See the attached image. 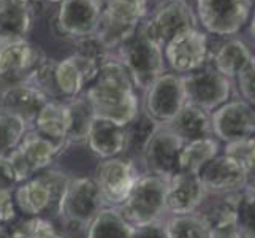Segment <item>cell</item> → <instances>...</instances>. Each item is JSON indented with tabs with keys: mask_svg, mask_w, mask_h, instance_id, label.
<instances>
[{
	"mask_svg": "<svg viewBox=\"0 0 255 238\" xmlns=\"http://www.w3.org/2000/svg\"><path fill=\"white\" fill-rule=\"evenodd\" d=\"M84 95L92 105L95 118L126 127L138 116L135 86L116 57H110L100 65Z\"/></svg>",
	"mask_w": 255,
	"mask_h": 238,
	"instance_id": "1",
	"label": "cell"
},
{
	"mask_svg": "<svg viewBox=\"0 0 255 238\" xmlns=\"http://www.w3.org/2000/svg\"><path fill=\"white\" fill-rule=\"evenodd\" d=\"M114 57L124 65L131 83L138 89L146 91L157 78L165 73L163 48L144 35L139 25L135 33L118 48V54Z\"/></svg>",
	"mask_w": 255,
	"mask_h": 238,
	"instance_id": "2",
	"label": "cell"
},
{
	"mask_svg": "<svg viewBox=\"0 0 255 238\" xmlns=\"http://www.w3.org/2000/svg\"><path fill=\"white\" fill-rule=\"evenodd\" d=\"M102 16L95 37L111 54L130 35L147 14V0H99Z\"/></svg>",
	"mask_w": 255,
	"mask_h": 238,
	"instance_id": "3",
	"label": "cell"
},
{
	"mask_svg": "<svg viewBox=\"0 0 255 238\" xmlns=\"http://www.w3.org/2000/svg\"><path fill=\"white\" fill-rule=\"evenodd\" d=\"M165 196L166 181L154 175L139 176L124 204L119 207V211L135 229L147 226L160 221V216L166 211Z\"/></svg>",
	"mask_w": 255,
	"mask_h": 238,
	"instance_id": "4",
	"label": "cell"
},
{
	"mask_svg": "<svg viewBox=\"0 0 255 238\" xmlns=\"http://www.w3.org/2000/svg\"><path fill=\"white\" fill-rule=\"evenodd\" d=\"M105 207L94 178H72L59 202L57 213L73 229H87Z\"/></svg>",
	"mask_w": 255,
	"mask_h": 238,
	"instance_id": "5",
	"label": "cell"
},
{
	"mask_svg": "<svg viewBox=\"0 0 255 238\" xmlns=\"http://www.w3.org/2000/svg\"><path fill=\"white\" fill-rule=\"evenodd\" d=\"M181 78L187 103L205 111H214L230 99L232 79L219 72L211 59L203 67Z\"/></svg>",
	"mask_w": 255,
	"mask_h": 238,
	"instance_id": "6",
	"label": "cell"
},
{
	"mask_svg": "<svg viewBox=\"0 0 255 238\" xmlns=\"http://www.w3.org/2000/svg\"><path fill=\"white\" fill-rule=\"evenodd\" d=\"M252 0H197V21L213 35H236L249 21Z\"/></svg>",
	"mask_w": 255,
	"mask_h": 238,
	"instance_id": "7",
	"label": "cell"
},
{
	"mask_svg": "<svg viewBox=\"0 0 255 238\" xmlns=\"http://www.w3.org/2000/svg\"><path fill=\"white\" fill-rule=\"evenodd\" d=\"M198 25L195 11L186 0H163L151 16L139 24V29L162 48L165 43L182 30L195 29Z\"/></svg>",
	"mask_w": 255,
	"mask_h": 238,
	"instance_id": "8",
	"label": "cell"
},
{
	"mask_svg": "<svg viewBox=\"0 0 255 238\" xmlns=\"http://www.w3.org/2000/svg\"><path fill=\"white\" fill-rule=\"evenodd\" d=\"M146 116L155 126H166L187 103L182 78L176 73H162L144 91Z\"/></svg>",
	"mask_w": 255,
	"mask_h": 238,
	"instance_id": "9",
	"label": "cell"
},
{
	"mask_svg": "<svg viewBox=\"0 0 255 238\" xmlns=\"http://www.w3.org/2000/svg\"><path fill=\"white\" fill-rule=\"evenodd\" d=\"M62 153L54 142L43 137L37 130L25 132L22 140L13 151L6 156L17 183H24L32 176L49 167V164Z\"/></svg>",
	"mask_w": 255,
	"mask_h": 238,
	"instance_id": "10",
	"label": "cell"
},
{
	"mask_svg": "<svg viewBox=\"0 0 255 238\" xmlns=\"http://www.w3.org/2000/svg\"><path fill=\"white\" fill-rule=\"evenodd\" d=\"M184 143L166 126H155L143 145V156L151 175L170 181L181 172L179 154Z\"/></svg>",
	"mask_w": 255,
	"mask_h": 238,
	"instance_id": "11",
	"label": "cell"
},
{
	"mask_svg": "<svg viewBox=\"0 0 255 238\" xmlns=\"http://www.w3.org/2000/svg\"><path fill=\"white\" fill-rule=\"evenodd\" d=\"M163 59L176 75L182 76L195 72L209 59L206 33L198 30V27L179 32L165 43Z\"/></svg>",
	"mask_w": 255,
	"mask_h": 238,
	"instance_id": "12",
	"label": "cell"
},
{
	"mask_svg": "<svg viewBox=\"0 0 255 238\" xmlns=\"http://www.w3.org/2000/svg\"><path fill=\"white\" fill-rule=\"evenodd\" d=\"M138 178L139 173L133 162L119 157H111L99 164L94 181L102 194L105 205L119 208L124 204Z\"/></svg>",
	"mask_w": 255,
	"mask_h": 238,
	"instance_id": "13",
	"label": "cell"
},
{
	"mask_svg": "<svg viewBox=\"0 0 255 238\" xmlns=\"http://www.w3.org/2000/svg\"><path fill=\"white\" fill-rule=\"evenodd\" d=\"M45 54L27 38H0V81L22 84Z\"/></svg>",
	"mask_w": 255,
	"mask_h": 238,
	"instance_id": "14",
	"label": "cell"
},
{
	"mask_svg": "<svg viewBox=\"0 0 255 238\" xmlns=\"http://www.w3.org/2000/svg\"><path fill=\"white\" fill-rule=\"evenodd\" d=\"M100 16L99 0H62L56 14V27L64 37L78 41L95 35Z\"/></svg>",
	"mask_w": 255,
	"mask_h": 238,
	"instance_id": "15",
	"label": "cell"
},
{
	"mask_svg": "<svg viewBox=\"0 0 255 238\" xmlns=\"http://www.w3.org/2000/svg\"><path fill=\"white\" fill-rule=\"evenodd\" d=\"M213 134L224 142L251 138L255 132V114L252 105L244 100L225 102L211 114Z\"/></svg>",
	"mask_w": 255,
	"mask_h": 238,
	"instance_id": "16",
	"label": "cell"
},
{
	"mask_svg": "<svg viewBox=\"0 0 255 238\" xmlns=\"http://www.w3.org/2000/svg\"><path fill=\"white\" fill-rule=\"evenodd\" d=\"M198 178L206 192L232 194L249 186L251 176L236 161L228 156H216L198 170Z\"/></svg>",
	"mask_w": 255,
	"mask_h": 238,
	"instance_id": "17",
	"label": "cell"
},
{
	"mask_svg": "<svg viewBox=\"0 0 255 238\" xmlns=\"http://www.w3.org/2000/svg\"><path fill=\"white\" fill-rule=\"evenodd\" d=\"M100 62L75 52L56 64V83L62 97L73 99L83 94L84 87L89 86L100 68Z\"/></svg>",
	"mask_w": 255,
	"mask_h": 238,
	"instance_id": "18",
	"label": "cell"
},
{
	"mask_svg": "<svg viewBox=\"0 0 255 238\" xmlns=\"http://www.w3.org/2000/svg\"><path fill=\"white\" fill-rule=\"evenodd\" d=\"M206 189L197 173L179 172L166 181L165 207L174 216L193 213L206 197Z\"/></svg>",
	"mask_w": 255,
	"mask_h": 238,
	"instance_id": "19",
	"label": "cell"
},
{
	"mask_svg": "<svg viewBox=\"0 0 255 238\" xmlns=\"http://www.w3.org/2000/svg\"><path fill=\"white\" fill-rule=\"evenodd\" d=\"M49 102L48 97L29 84L8 86L0 97V111L19 119L25 127L33 126L41 108Z\"/></svg>",
	"mask_w": 255,
	"mask_h": 238,
	"instance_id": "20",
	"label": "cell"
},
{
	"mask_svg": "<svg viewBox=\"0 0 255 238\" xmlns=\"http://www.w3.org/2000/svg\"><path fill=\"white\" fill-rule=\"evenodd\" d=\"M86 143L89 145L94 154L102 159L116 157L128 146L126 127L102 118L94 119Z\"/></svg>",
	"mask_w": 255,
	"mask_h": 238,
	"instance_id": "21",
	"label": "cell"
},
{
	"mask_svg": "<svg viewBox=\"0 0 255 238\" xmlns=\"http://www.w3.org/2000/svg\"><path fill=\"white\" fill-rule=\"evenodd\" d=\"M166 127H168L182 143L214 137L208 111L190 103L184 105V108L176 114V118L170 124H166Z\"/></svg>",
	"mask_w": 255,
	"mask_h": 238,
	"instance_id": "22",
	"label": "cell"
},
{
	"mask_svg": "<svg viewBox=\"0 0 255 238\" xmlns=\"http://www.w3.org/2000/svg\"><path fill=\"white\" fill-rule=\"evenodd\" d=\"M35 130L43 137L54 142L60 149L68 146L67 143V129H68V107L67 102L62 100H49L38 113L33 122Z\"/></svg>",
	"mask_w": 255,
	"mask_h": 238,
	"instance_id": "23",
	"label": "cell"
},
{
	"mask_svg": "<svg viewBox=\"0 0 255 238\" xmlns=\"http://www.w3.org/2000/svg\"><path fill=\"white\" fill-rule=\"evenodd\" d=\"M68 107V129H67V143L68 145H83L87 142L91 126L95 119V113L91 102L84 94H80L67 102Z\"/></svg>",
	"mask_w": 255,
	"mask_h": 238,
	"instance_id": "24",
	"label": "cell"
},
{
	"mask_svg": "<svg viewBox=\"0 0 255 238\" xmlns=\"http://www.w3.org/2000/svg\"><path fill=\"white\" fill-rule=\"evenodd\" d=\"M14 205L29 216H38L43 211L52 208V197L49 188L40 176L24 181L17 186L14 194Z\"/></svg>",
	"mask_w": 255,
	"mask_h": 238,
	"instance_id": "25",
	"label": "cell"
},
{
	"mask_svg": "<svg viewBox=\"0 0 255 238\" xmlns=\"http://www.w3.org/2000/svg\"><path fill=\"white\" fill-rule=\"evenodd\" d=\"M135 227L121 215L119 208H103L87 227V238H133Z\"/></svg>",
	"mask_w": 255,
	"mask_h": 238,
	"instance_id": "26",
	"label": "cell"
},
{
	"mask_svg": "<svg viewBox=\"0 0 255 238\" xmlns=\"http://www.w3.org/2000/svg\"><path fill=\"white\" fill-rule=\"evenodd\" d=\"M252 52L249 49V46L240 38H230L227 40L224 45H221L211 60L216 65V68L221 72L222 75H225L228 79L235 78L238 75L240 70L249 62L252 59Z\"/></svg>",
	"mask_w": 255,
	"mask_h": 238,
	"instance_id": "27",
	"label": "cell"
},
{
	"mask_svg": "<svg viewBox=\"0 0 255 238\" xmlns=\"http://www.w3.org/2000/svg\"><path fill=\"white\" fill-rule=\"evenodd\" d=\"M32 22L33 16L29 11L10 0H0V38H25L32 29Z\"/></svg>",
	"mask_w": 255,
	"mask_h": 238,
	"instance_id": "28",
	"label": "cell"
},
{
	"mask_svg": "<svg viewBox=\"0 0 255 238\" xmlns=\"http://www.w3.org/2000/svg\"><path fill=\"white\" fill-rule=\"evenodd\" d=\"M217 153H219V143L214 140V137L193 140V142L184 143L179 154L181 172L198 173L201 167L213 157H216Z\"/></svg>",
	"mask_w": 255,
	"mask_h": 238,
	"instance_id": "29",
	"label": "cell"
},
{
	"mask_svg": "<svg viewBox=\"0 0 255 238\" xmlns=\"http://www.w3.org/2000/svg\"><path fill=\"white\" fill-rule=\"evenodd\" d=\"M170 238H211V231L203 218L198 215L173 216L166 223Z\"/></svg>",
	"mask_w": 255,
	"mask_h": 238,
	"instance_id": "30",
	"label": "cell"
},
{
	"mask_svg": "<svg viewBox=\"0 0 255 238\" xmlns=\"http://www.w3.org/2000/svg\"><path fill=\"white\" fill-rule=\"evenodd\" d=\"M235 223L241 238H255L254 232V188L238 191L235 208Z\"/></svg>",
	"mask_w": 255,
	"mask_h": 238,
	"instance_id": "31",
	"label": "cell"
},
{
	"mask_svg": "<svg viewBox=\"0 0 255 238\" xmlns=\"http://www.w3.org/2000/svg\"><path fill=\"white\" fill-rule=\"evenodd\" d=\"M27 127L11 114L0 111V157H6L19 145Z\"/></svg>",
	"mask_w": 255,
	"mask_h": 238,
	"instance_id": "32",
	"label": "cell"
},
{
	"mask_svg": "<svg viewBox=\"0 0 255 238\" xmlns=\"http://www.w3.org/2000/svg\"><path fill=\"white\" fill-rule=\"evenodd\" d=\"M254 153H255L254 137L228 142L225 146V156L232 157L233 161L243 165V169L249 173V176H254Z\"/></svg>",
	"mask_w": 255,
	"mask_h": 238,
	"instance_id": "33",
	"label": "cell"
},
{
	"mask_svg": "<svg viewBox=\"0 0 255 238\" xmlns=\"http://www.w3.org/2000/svg\"><path fill=\"white\" fill-rule=\"evenodd\" d=\"M235 78H236V81H238V87L243 95V100L254 107V103H255V59L252 57L249 62L240 70L238 75Z\"/></svg>",
	"mask_w": 255,
	"mask_h": 238,
	"instance_id": "34",
	"label": "cell"
},
{
	"mask_svg": "<svg viewBox=\"0 0 255 238\" xmlns=\"http://www.w3.org/2000/svg\"><path fill=\"white\" fill-rule=\"evenodd\" d=\"M40 178L46 183V186L49 188V192H51V197H52V205L59 207V202L62 199L64 192L70 183V176H67V173L64 172H59V170H49L46 173H43Z\"/></svg>",
	"mask_w": 255,
	"mask_h": 238,
	"instance_id": "35",
	"label": "cell"
},
{
	"mask_svg": "<svg viewBox=\"0 0 255 238\" xmlns=\"http://www.w3.org/2000/svg\"><path fill=\"white\" fill-rule=\"evenodd\" d=\"M49 226V221H45L41 218H32L16 226L11 232V238H38V235Z\"/></svg>",
	"mask_w": 255,
	"mask_h": 238,
	"instance_id": "36",
	"label": "cell"
},
{
	"mask_svg": "<svg viewBox=\"0 0 255 238\" xmlns=\"http://www.w3.org/2000/svg\"><path fill=\"white\" fill-rule=\"evenodd\" d=\"M16 216L13 192L8 189H0V224L10 223Z\"/></svg>",
	"mask_w": 255,
	"mask_h": 238,
	"instance_id": "37",
	"label": "cell"
},
{
	"mask_svg": "<svg viewBox=\"0 0 255 238\" xmlns=\"http://www.w3.org/2000/svg\"><path fill=\"white\" fill-rule=\"evenodd\" d=\"M133 238H170L168 231H166V224L162 221H155L143 227L135 229Z\"/></svg>",
	"mask_w": 255,
	"mask_h": 238,
	"instance_id": "38",
	"label": "cell"
},
{
	"mask_svg": "<svg viewBox=\"0 0 255 238\" xmlns=\"http://www.w3.org/2000/svg\"><path fill=\"white\" fill-rule=\"evenodd\" d=\"M17 184V178L11 169L10 162L6 157H0V189L13 191V188Z\"/></svg>",
	"mask_w": 255,
	"mask_h": 238,
	"instance_id": "39",
	"label": "cell"
},
{
	"mask_svg": "<svg viewBox=\"0 0 255 238\" xmlns=\"http://www.w3.org/2000/svg\"><path fill=\"white\" fill-rule=\"evenodd\" d=\"M10 2L24 8V10L29 11L33 17L41 11V6H43V0H10Z\"/></svg>",
	"mask_w": 255,
	"mask_h": 238,
	"instance_id": "40",
	"label": "cell"
},
{
	"mask_svg": "<svg viewBox=\"0 0 255 238\" xmlns=\"http://www.w3.org/2000/svg\"><path fill=\"white\" fill-rule=\"evenodd\" d=\"M38 238H65L64 235H60L54 227H52V224L49 226V227H46L45 231H43L40 235H38Z\"/></svg>",
	"mask_w": 255,
	"mask_h": 238,
	"instance_id": "41",
	"label": "cell"
},
{
	"mask_svg": "<svg viewBox=\"0 0 255 238\" xmlns=\"http://www.w3.org/2000/svg\"><path fill=\"white\" fill-rule=\"evenodd\" d=\"M0 238H11V234L6 231V227L0 224Z\"/></svg>",
	"mask_w": 255,
	"mask_h": 238,
	"instance_id": "42",
	"label": "cell"
},
{
	"mask_svg": "<svg viewBox=\"0 0 255 238\" xmlns=\"http://www.w3.org/2000/svg\"><path fill=\"white\" fill-rule=\"evenodd\" d=\"M43 2H49V3H60L62 0H43Z\"/></svg>",
	"mask_w": 255,
	"mask_h": 238,
	"instance_id": "43",
	"label": "cell"
}]
</instances>
